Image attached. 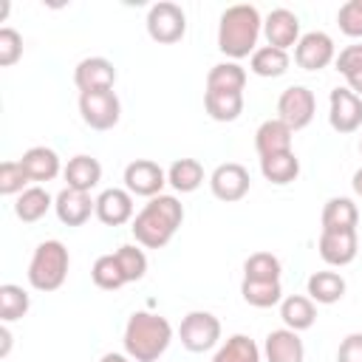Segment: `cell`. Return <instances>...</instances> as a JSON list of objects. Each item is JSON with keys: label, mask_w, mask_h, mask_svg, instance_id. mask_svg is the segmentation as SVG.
I'll return each mask as SVG.
<instances>
[{"label": "cell", "mask_w": 362, "mask_h": 362, "mask_svg": "<svg viewBox=\"0 0 362 362\" xmlns=\"http://www.w3.org/2000/svg\"><path fill=\"white\" fill-rule=\"evenodd\" d=\"M51 206H54V198L48 195V189L40 187V184H31L28 189H23V192L17 195V201H14V215H17L23 223H34V221H40Z\"/></svg>", "instance_id": "obj_23"}, {"label": "cell", "mask_w": 362, "mask_h": 362, "mask_svg": "<svg viewBox=\"0 0 362 362\" xmlns=\"http://www.w3.org/2000/svg\"><path fill=\"white\" fill-rule=\"evenodd\" d=\"M280 320L286 322V328L291 331H305L314 325L317 320V308H314V300L305 297V294H288L280 300Z\"/></svg>", "instance_id": "obj_22"}, {"label": "cell", "mask_w": 362, "mask_h": 362, "mask_svg": "<svg viewBox=\"0 0 362 362\" xmlns=\"http://www.w3.org/2000/svg\"><path fill=\"white\" fill-rule=\"evenodd\" d=\"M181 221H184L181 201L175 195H164L161 192V195L150 198L141 206V212L133 218L130 232H133L136 243H141L144 249H161V246H167L173 240V235L178 232Z\"/></svg>", "instance_id": "obj_1"}, {"label": "cell", "mask_w": 362, "mask_h": 362, "mask_svg": "<svg viewBox=\"0 0 362 362\" xmlns=\"http://www.w3.org/2000/svg\"><path fill=\"white\" fill-rule=\"evenodd\" d=\"M31 308V297L23 286H14V283H3L0 286V320L8 325L20 317H25Z\"/></svg>", "instance_id": "obj_33"}, {"label": "cell", "mask_w": 362, "mask_h": 362, "mask_svg": "<svg viewBox=\"0 0 362 362\" xmlns=\"http://www.w3.org/2000/svg\"><path fill=\"white\" fill-rule=\"evenodd\" d=\"M288 65H291L288 51H280V48H274V45H260V48H255V54L249 57L252 74L266 76V79L283 76V74L288 71Z\"/></svg>", "instance_id": "obj_25"}, {"label": "cell", "mask_w": 362, "mask_h": 362, "mask_svg": "<svg viewBox=\"0 0 362 362\" xmlns=\"http://www.w3.org/2000/svg\"><path fill=\"white\" fill-rule=\"evenodd\" d=\"M113 255H116V260H119L122 274H124L127 283H136V280H141L147 274V255H144V249H139L133 243H124Z\"/></svg>", "instance_id": "obj_36"}, {"label": "cell", "mask_w": 362, "mask_h": 362, "mask_svg": "<svg viewBox=\"0 0 362 362\" xmlns=\"http://www.w3.org/2000/svg\"><path fill=\"white\" fill-rule=\"evenodd\" d=\"M99 362H130V356L127 354H105Z\"/></svg>", "instance_id": "obj_45"}, {"label": "cell", "mask_w": 362, "mask_h": 362, "mask_svg": "<svg viewBox=\"0 0 362 362\" xmlns=\"http://www.w3.org/2000/svg\"><path fill=\"white\" fill-rule=\"evenodd\" d=\"M20 57H23V37H20V31L11 28V25H3L0 28V65L8 68Z\"/></svg>", "instance_id": "obj_39"}, {"label": "cell", "mask_w": 362, "mask_h": 362, "mask_svg": "<svg viewBox=\"0 0 362 362\" xmlns=\"http://www.w3.org/2000/svg\"><path fill=\"white\" fill-rule=\"evenodd\" d=\"M308 297L314 303H322V305H331V303H339L345 297V277L337 274V272H314L308 277Z\"/></svg>", "instance_id": "obj_26"}, {"label": "cell", "mask_w": 362, "mask_h": 362, "mask_svg": "<svg viewBox=\"0 0 362 362\" xmlns=\"http://www.w3.org/2000/svg\"><path fill=\"white\" fill-rule=\"evenodd\" d=\"M252 187V178H249V170L238 161H226V164H218L209 175V189L218 201H226V204H235L240 201Z\"/></svg>", "instance_id": "obj_10"}, {"label": "cell", "mask_w": 362, "mask_h": 362, "mask_svg": "<svg viewBox=\"0 0 362 362\" xmlns=\"http://www.w3.org/2000/svg\"><path fill=\"white\" fill-rule=\"evenodd\" d=\"M90 277H93V283H96L99 288H105V291H116V288H122V286L127 283L124 274H122V266H119L116 255H99V257L93 260Z\"/></svg>", "instance_id": "obj_34"}, {"label": "cell", "mask_w": 362, "mask_h": 362, "mask_svg": "<svg viewBox=\"0 0 362 362\" xmlns=\"http://www.w3.org/2000/svg\"><path fill=\"white\" fill-rule=\"evenodd\" d=\"M8 351H11V331H8V325L3 322V325H0V356L6 359Z\"/></svg>", "instance_id": "obj_42"}, {"label": "cell", "mask_w": 362, "mask_h": 362, "mask_svg": "<svg viewBox=\"0 0 362 362\" xmlns=\"http://www.w3.org/2000/svg\"><path fill=\"white\" fill-rule=\"evenodd\" d=\"M122 342H124V354L133 362H156L173 342V325L161 314L136 311L124 325Z\"/></svg>", "instance_id": "obj_2"}, {"label": "cell", "mask_w": 362, "mask_h": 362, "mask_svg": "<svg viewBox=\"0 0 362 362\" xmlns=\"http://www.w3.org/2000/svg\"><path fill=\"white\" fill-rule=\"evenodd\" d=\"M167 184L175 192H195L204 184V167L198 158H175L167 170Z\"/></svg>", "instance_id": "obj_29"}, {"label": "cell", "mask_w": 362, "mask_h": 362, "mask_svg": "<svg viewBox=\"0 0 362 362\" xmlns=\"http://www.w3.org/2000/svg\"><path fill=\"white\" fill-rule=\"evenodd\" d=\"M351 187H354V192L362 198V167L354 173V178H351Z\"/></svg>", "instance_id": "obj_44"}, {"label": "cell", "mask_w": 362, "mask_h": 362, "mask_svg": "<svg viewBox=\"0 0 362 362\" xmlns=\"http://www.w3.org/2000/svg\"><path fill=\"white\" fill-rule=\"evenodd\" d=\"M240 297L255 308H272L283 300V286L280 280H243Z\"/></svg>", "instance_id": "obj_31"}, {"label": "cell", "mask_w": 362, "mask_h": 362, "mask_svg": "<svg viewBox=\"0 0 362 362\" xmlns=\"http://www.w3.org/2000/svg\"><path fill=\"white\" fill-rule=\"evenodd\" d=\"M260 31H263V20H260V11L255 6H249V3L229 6L218 23V48L232 62L252 57Z\"/></svg>", "instance_id": "obj_3"}, {"label": "cell", "mask_w": 362, "mask_h": 362, "mask_svg": "<svg viewBox=\"0 0 362 362\" xmlns=\"http://www.w3.org/2000/svg\"><path fill=\"white\" fill-rule=\"evenodd\" d=\"M263 354H266V362H303L305 359L303 339L291 328L272 331L266 337V342H263Z\"/></svg>", "instance_id": "obj_18"}, {"label": "cell", "mask_w": 362, "mask_h": 362, "mask_svg": "<svg viewBox=\"0 0 362 362\" xmlns=\"http://www.w3.org/2000/svg\"><path fill=\"white\" fill-rule=\"evenodd\" d=\"M260 173H263L266 181H272L277 187L291 184L300 175V158L294 156V150L277 153V156H266V158H260Z\"/></svg>", "instance_id": "obj_28"}, {"label": "cell", "mask_w": 362, "mask_h": 362, "mask_svg": "<svg viewBox=\"0 0 362 362\" xmlns=\"http://www.w3.org/2000/svg\"><path fill=\"white\" fill-rule=\"evenodd\" d=\"M337 59V45L325 31H308L294 45V62L303 71H322Z\"/></svg>", "instance_id": "obj_9"}, {"label": "cell", "mask_w": 362, "mask_h": 362, "mask_svg": "<svg viewBox=\"0 0 362 362\" xmlns=\"http://www.w3.org/2000/svg\"><path fill=\"white\" fill-rule=\"evenodd\" d=\"M359 153H362V136H359Z\"/></svg>", "instance_id": "obj_46"}, {"label": "cell", "mask_w": 362, "mask_h": 362, "mask_svg": "<svg viewBox=\"0 0 362 362\" xmlns=\"http://www.w3.org/2000/svg\"><path fill=\"white\" fill-rule=\"evenodd\" d=\"M71 255L62 240H42L28 263V283L37 291H57L68 277Z\"/></svg>", "instance_id": "obj_4"}, {"label": "cell", "mask_w": 362, "mask_h": 362, "mask_svg": "<svg viewBox=\"0 0 362 362\" xmlns=\"http://www.w3.org/2000/svg\"><path fill=\"white\" fill-rule=\"evenodd\" d=\"M291 136H294V130H291L286 122H280V119H266V122L257 127V133H255V150H257L260 158L277 156V153H288V150H291Z\"/></svg>", "instance_id": "obj_19"}, {"label": "cell", "mask_w": 362, "mask_h": 362, "mask_svg": "<svg viewBox=\"0 0 362 362\" xmlns=\"http://www.w3.org/2000/svg\"><path fill=\"white\" fill-rule=\"evenodd\" d=\"M359 223V209L351 198H328L322 206V229L325 232H339V229H356Z\"/></svg>", "instance_id": "obj_24"}, {"label": "cell", "mask_w": 362, "mask_h": 362, "mask_svg": "<svg viewBox=\"0 0 362 362\" xmlns=\"http://www.w3.org/2000/svg\"><path fill=\"white\" fill-rule=\"evenodd\" d=\"M79 113L82 122L93 130H110L119 124L122 116V102L116 96V90H90V93H79Z\"/></svg>", "instance_id": "obj_7"}, {"label": "cell", "mask_w": 362, "mask_h": 362, "mask_svg": "<svg viewBox=\"0 0 362 362\" xmlns=\"http://www.w3.org/2000/svg\"><path fill=\"white\" fill-rule=\"evenodd\" d=\"M320 257L328 263V266H348L356 252H359V238H356V229H339V232H320Z\"/></svg>", "instance_id": "obj_15"}, {"label": "cell", "mask_w": 362, "mask_h": 362, "mask_svg": "<svg viewBox=\"0 0 362 362\" xmlns=\"http://www.w3.org/2000/svg\"><path fill=\"white\" fill-rule=\"evenodd\" d=\"M20 164H23V170H25L28 181H37V184L54 181V178L59 175V170H62V167H59V156H57L51 147H28V150L23 153Z\"/></svg>", "instance_id": "obj_21"}, {"label": "cell", "mask_w": 362, "mask_h": 362, "mask_svg": "<svg viewBox=\"0 0 362 362\" xmlns=\"http://www.w3.org/2000/svg\"><path fill=\"white\" fill-rule=\"evenodd\" d=\"M280 260L272 252H255L243 263V280H280Z\"/></svg>", "instance_id": "obj_35"}, {"label": "cell", "mask_w": 362, "mask_h": 362, "mask_svg": "<svg viewBox=\"0 0 362 362\" xmlns=\"http://www.w3.org/2000/svg\"><path fill=\"white\" fill-rule=\"evenodd\" d=\"M243 85H246V71L226 59V62H218L209 68L206 74V90H235V93H243Z\"/></svg>", "instance_id": "obj_30"}, {"label": "cell", "mask_w": 362, "mask_h": 362, "mask_svg": "<svg viewBox=\"0 0 362 362\" xmlns=\"http://www.w3.org/2000/svg\"><path fill=\"white\" fill-rule=\"evenodd\" d=\"M334 65H337V71L348 79L351 74H356V71H362V42H354V45H345L339 54H337V59H334Z\"/></svg>", "instance_id": "obj_40"}, {"label": "cell", "mask_w": 362, "mask_h": 362, "mask_svg": "<svg viewBox=\"0 0 362 362\" xmlns=\"http://www.w3.org/2000/svg\"><path fill=\"white\" fill-rule=\"evenodd\" d=\"M62 178L68 181L71 189H79V192H90L99 181H102V164L93 158V156H74L68 158V164L62 167Z\"/></svg>", "instance_id": "obj_20"}, {"label": "cell", "mask_w": 362, "mask_h": 362, "mask_svg": "<svg viewBox=\"0 0 362 362\" xmlns=\"http://www.w3.org/2000/svg\"><path fill=\"white\" fill-rule=\"evenodd\" d=\"M317 110V99L305 85H291L277 99V119L286 122L291 130H303L311 124Z\"/></svg>", "instance_id": "obj_8"}, {"label": "cell", "mask_w": 362, "mask_h": 362, "mask_svg": "<svg viewBox=\"0 0 362 362\" xmlns=\"http://www.w3.org/2000/svg\"><path fill=\"white\" fill-rule=\"evenodd\" d=\"M144 23H147L150 40H156L161 45L178 42L187 34V14H184V8L178 3H170V0H161V3L150 6Z\"/></svg>", "instance_id": "obj_6"}, {"label": "cell", "mask_w": 362, "mask_h": 362, "mask_svg": "<svg viewBox=\"0 0 362 362\" xmlns=\"http://www.w3.org/2000/svg\"><path fill=\"white\" fill-rule=\"evenodd\" d=\"M337 23H339V31L354 37V40H362V0H348L339 6L337 11Z\"/></svg>", "instance_id": "obj_38"}, {"label": "cell", "mask_w": 362, "mask_h": 362, "mask_svg": "<svg viewBox=\"0 0 362 362\" xmlns=\"http://www.w3.org/2000/svg\"><path fill=\"white\" fill-rule=\"evenodd\" d=\"M181 345L192 354L212 351L221 342V320L212 311H189L178 328Z\"/></svg>", "instance_id": "obj_5"}, {"label": "cell", "mask_w": 362, "mask_h": 362, "mask_svg": "<svg viewBox=\"0 0 362 362\" xmlns=\"http://www.w3.org/2000/svg\"><path fill=\"white\" fill-rule=\"evenodd\" d=\"M204 107L215 122H235L243 113V93L235 90H206Z\"/></svg>", "instance_id": "obj_27"}, {"label": "cell", "mask_w": 362, "mask_h": 362, "mask_svg": "<svg viewBox=\"0 0 362 362\" xmlns=\"http://www.w3.org/2000/svg\"><path fill=\"white\" fill-rule=\"evenodd\" d=\"M345 82H348V90H354V93H356V96L362 99V71H356V74H351V76H348Z\"/></svg>", "instance_id": "obj_43"}, {"label": "cell", "mask_w": 362, "mask_h": 362, "mask_svg": "<svg viewBox=\"0 0 362 362\" xmlns=\"http://www.w3.org/2000/svg\"><path fill=\"white\" fill-rule=\"evenodd\" d=\"M328 122L337 133H354L362 127V99L348 88H334L328 96Z\"/></svg>", "instance_id": "obj_12"}, {"label": "cell", "mask_w": 362, "mask_h": 362, "mask_svg": "<svg viewBox=\"0 0 362 362\" xmlns=\"http://www.w3.org/2000/svg\"><path fill=\"white\" fill-rule=\"evenodd\" d=\"M263 34H266V42L280 48V51H288L291 45L300 42V20L291 8H272L263 20Z\"/></svg>", "instance_id": "obj_14"}, {"label": "cell", "mask_w": 362, "mask_h": 362, "mask_svg": "<svg viewBox=\"0 0 362 362\" xmlns=\"http://www.w3.org/2000/svg\"><path fill=\"white\" fill-rule=\"evenodd\" d=\"M28 189V175L20 161H3L0 164V192L3 195H20Z\"/></svg>", "instance_id": "obj_37"}, {"label": "cell", "mask_w": 362, "mask_h": 362, "mask_svg": "<svg viewBox=\"0 0 362 362\" xmlns=\"http://www.w3.org/2000/svg\"><path fill=\"white\" fill-rule=\"evenodd\" d=\"M96 218L105 226H122L127 221H133V195L122 187H110L105 192H99L96 198Z\"/></svg>", "instance_id": "obj_17"}, {"label": "cell", "mask_w": 362, "mask_h": 362, "mask_svg": "<svg viewBox=\"0 0 362 362\" xmlns=\"http://www.w3.org/2000/svg\"><path fill=\"white\" fill-rule=\"evenodd\" d=\"M164 184H167V173L150 158H136L124 167V189L130 195L156 198V195H161Z\"/></svg>", "instance_id": "obj_11"}, {"label": "cell", "mask_w": 362, "mask_h": 362, "mask_svg": "<svg viewBox=\"0 0 362 362\" xmlns=\"http://www.w3.org/2000/svg\"><path fill=\"white\" fill-rule=\"evenodd\" d=\"M54 212L65 226H82L90 215H96V198H90V192L65 187L54 198Z\"/></svg>", "instance_id": "obj_16"}, {"label": "cell", "mask_w": 362, "mask_h": 362, "mask_svg": "<svg viewBox=\"0 0 362 362\" xmlns=\"http://www.w3.org/2000/svg\"><path fill=\"white\" fill-rule=\"evenodd\" d=\"M74 85L79 88V93L113 90V85H116V68L105 57H85L74 68Z\"/></svg>", "instance_id": "obj_13"}, {"label": "cell", "mask_w": 362, "mask_h": 362, "mask_svg": "<svg viewBox=\"0 0 362 362\" xmlns=\"http://www.w3.org/2000/svg\"><path fill=\"white\" fill-rule=\"evenodd\" d=\"M337 362H362V334L354 331L339 342L337 351Z\"/></svg>", "instance_id": "obj_41"}, {"label": "cell", "mask_w": 362, "mask_h": 362, "mask_svg": "<svg viewBox=\"0 0 362 362\" xmlns=\"http://www.w3.org/2000/svg\"><path fill=\"white\" fill-rule=\"evenodd\" d=\"M212 362H260V348L246 334H232L212 356Z\"/></svg>", "instance_id": "obj_32"}]
</instances>
